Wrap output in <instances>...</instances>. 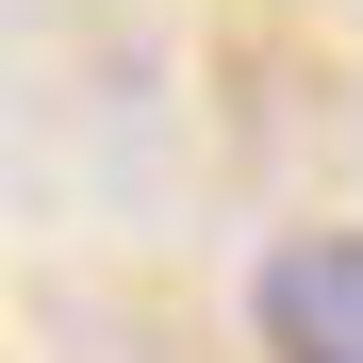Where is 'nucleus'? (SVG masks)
I'll use <instances>...</instances> for the list:
<instances>
[{"label": "nucleus", "instance_id": "obj_1", "mask_svg": "<svg viewBox=\"0 0 363 363\" xmlns=\"http://www.w3.org/2000/svg\"><path fill=\"white\" fill-rule=\"evenodd\" d=\"M264 363H363V231H281L248 281Z\"/></svg>", "mask_w": 363, "mask_h": 363}]
</instances>
